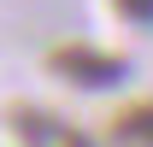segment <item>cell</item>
Instances as JSON below:
<instances>
[{
    "label": "cell",
    "instance_id": "6da1fadb",
    "mask_svg": "<svg viewBox=\"0 0 153 147\" xmlns=\"http://www.w3.org/2000/svg\"><path fill=\"white\" fill-rule=\"evenodd\" d=\"M47 65H53L65 82H76V88H118V82L130 76V59H124V53H106V47H88V41L53 47Z\"/></svg>",
    "mask_w": 153,
    "mask_h": 147
},
{
    "label": "cell",
    "instance_id": "7a4b0ae2",
    "mask_svg": "<svg viewBox=\"0 0 153 147\" xmlns=\"http://www.w3.org/2000/svg\"><path fill=\"white\" fill-rule=\"evenodd\" d=\"M12 129H18V141H24V147H94L82 129H71L65 118L36 112V106H30V112H18V118H12Z\"/></svg>",
    "mask_w": 153,
    "mask_h": 147
},
{
    "label": "cell",
    "instance_id": "3957f363",
    "mask_svg": "<svg viewBox=\"0 0 153 147\" xmlns=\"http://www.w3.org/2000/svg\"><path fill=\"white\" fill-rule=\"evenodd\" d=\"M118 135H130V141H147V147H153V100L124 112V118H118Z\"/></svg>",
    "mask_w": 153,
    "mask_h": 147
},
{
    "label": "cell",
    "instance_id": "277c9868",
    "mask_svg": "<svg viewBox=\"0 0 153 147\" xmlns=\"http://www.w3.org/2000/svg\"><path fill=\"white\" fill-rule=\"evenodd\" d=\"M118 6V18H130V24H153V0H112Z\"/></svg>",
    "mask_w": 153,
    "mask_h": 147
}]
</instances>
